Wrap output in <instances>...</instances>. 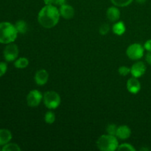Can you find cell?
Here are the masks:
<instances>
[{"mask_svg": "<svg viewBox=\"0 0 151 151\" xmlns=\"http://www.w3.org/2000/svg\"><path fill=\"white\" fill-rule=\"evenodd\" d=\"M126 54L131 60H139L144 55V47L139 44H133L128 47Z\"/></svg>", "mask_w": 151, "mask_h": 151, "instance_id": "5b68a950", "label": "cell"}, {"mask_svg": "<svg viewBox=\"0 0 151 151\" xmlns=\"http://www.w3.org/2000/svg\"><path fill=\"white\" fill-rule=\"evenodd\" d=\"M111 2L117 7H126L132 3L134 0H111Z\"/></svg>", "mask_w": 151, "mask_h": 151, "instance_id": "d6986e66", "label": "cell"}, {"mask_svg": "<svg viewBox=\"0 0 151 151\" xmlns=\"http://www.w3.org/2000/svg\"><path fill=\"white\" fill-rule=\"evenodd\" d=\"M97 147L102 151H114L118 147V141L115 136L103 135L98 139Z\"/></svg>", "mask_w": 151, "mask_h": 151, "instance_id": "3957f363", "label": "cell"}, {"mask_svg": "<svg viewBox=\"0 0 151 151\" xmlns=\"http://www.w3.org/2000/svg\"><path fill=\"white\" fill-rule=\"evenodd\" d=\"M146 71V66L143 62L135 63L131 68V73L134 78H140L142 76Z\"/></svg>", "mask_w": 151, "mask_h": 151, "instance_id": "ba28073f", "label": "cell"}, {"mask_svg": "<svg viewBox=\"0 0 151 151\" xmlns=\"http://www.w3.org/2000/svg\"><path fill=\"white\" fill-rule=\"evenodd\" d=\"M43 96L38 90H32L27 97V103L30 107H36L41 103Z\"/></svg>", "mask_w": 151, "mask_h": 151, "instance_id": "52a82bcc", "label": "cell"}, {"mask_svg": "<svg viewBox=\"0 0 151 151\" xmlns=\"http://www.w3.org/2000/svg\"><path fill=\"white\" fill-rule=\"evenodd\" d=\"M109 30H110V27H109V25L107 24H103L100 27V30L99 31H100V33L101 34V35H104L108 34Z\"/></svg>", "mask_w": 151, "mask_h": 151, "instance_id": "603a6c76", "label": "cell"}, {"mask_svg": "<svg viewBox=\"0 0 151 151\" xmlns=\"http://www.w3.org/2000/svg\"><path fill=\"white\" fill-rule=\"evenodd\" d=\"M3 55L6 61L10 62L15 60L19 55V48L17 45L13 43L8 44L4 48Z\"/></svg>", "mask_w": 151, "mask_h": 151, "instance_id": "8992f818", "label": "cell"}, {"mask_svg": "<svg viewBox=\"0 0 151 151\" xmlns=\"http://www.w3.org/2000/svg\"><path fill=\"white\" fill-rule=\"evenodd\" d=\"M18 31L15 25L10 22L0 23V43L8 44L13 43L17 38Z\"/></svg>", "mask_w": 151, "mask_h": 151, "instance_id": "7a4b0ae2", "label": "cell"}, {"mask_svg": "<svg viewBox=\"0 0 151 151\" xmlns=\"http://www.w3.org/2000/svg\"><path fill=\"white\" fill-rule=\"evenodd\" d=\"M131 134V131L129 127L127 125H121L117 128L116 136L121 139H126L129 138Z\"/></svg>", "mask_w": 151, "mask_h": 151, "instance_id": "7c38bea8", "label": "cell"}, {"mask_svg": "<svg viewBox=\"0 0 151 151\" xmlns=\"http://www.w3.org/2000/svg\"><path fill=\"white\" fill-rule=\"evenodd\" d=\"M44 103L49 109H55L58 107L60 103V95L54 91H47L44 94Z\"/></svg>", "mask_w": 151, "mask_h": 151, "instance_id": "277c9868", "label": "cell"}, {"mask_svg": "<svg viewBox=\"0 0 151 151\" xmlns=\"http://www.w3.org/2000/svg\"><path fill=\"white\" fill-rule=\"evenodd\" d=\"M44 1L46 5H51L55 3V0H44Z\"/></svg>", "mask_w": 151, "mask_h": 151, "instance_id": "f1b7e54d", "label": "cell"}, {"mask_svg": "<svg viewBox=\"0 0 151 151\" xmlns=\"http://www.w3.org/2000/svg\"><path fill=\"white\" fill-rule=\"evenodd\" d=\"M140 150H148V149H147V148H142V149H140Z\"/></svg>", "mask_w": 151, "mask_h": 151, "instance_id": "4dcf8cb0", "label": "cell"}, {"mask_svg": "<svg viewBox=\"0 0 151 151\" xmlns=\"http://www.w3.org/2000/svg\"><path fill=\"white\" fill-rule=\"evenodd\" d=\"M107 18L110 22H116L120 17V12L116 7H111L107 10Z\"/></svg>", "mask_w": 151, "mask_h": 151, "instance_id": "4fadbf2b", "label": "cell"}, {"mask_svg": "<svg viewBox=\"0 0 151 151\" xmlns=\"http://www.w3.org/2000/svg\"><path fill=\"white\" fill-rule=\"evenodd\" d=\"M66 0H55V3L54 4H57V5H63V4H64L65 3H66Z\"/></svg>", "mask_w": 151, "mask_h": 151, "instance_id": "83f0119b", "label": "cell"}, {"mask_svg": "<svg viewBox=\"0 0 151 151\" xmlns=\"http://www.w3.org/2000/svg\"><path fill=\"white\" fill-rule=\"evenodd\" d=\"M29 64V60L26 58H20L15 61L14 66L17 69H24Z\"/></svg>", "mask_w": 151, "mask_h": 151, "instance_id": "e0dca14e", "label": "cell"}, {"mask_svg": "<svg viewBox=\"0 0 151 151\" xmlns=\"http://www.w3.org/2000/svg\"><path fill=\"white\" fill-rule=\"evenodd\" d=\"M12 139V134L7 129H0V145L7 144Z\"/></svg>", "mask_w": 151, "mask_h": 151, "instance_id": "5bb4252c", "label": "cell"}, {"mask_svg": "<svg viewBox=\"0 0 151 151\" xmlns=\"http://www.w3.org/2000/svg\"><path fill=\"white\" fill-rule=\"evenodd\" d=\"M44 120L47 123L52 124L55 120V115L52 111H48L44 116Z\"/></svg>", "mask_w": 151, "mask_h": 151, "instance_id": "ffe728a7", "label": "cell"}, {"mask_svg": "<svg viewBox=\"0 0 151 151\" xmlns=\"http://www.w3.org/2000/svg\"><path fill=\"white\" fill-rule=\"evenodd\" d=\"M129 72H131V69L125 66H120L119 68V73L122 76H126Z\"/></svg>", "mask_w": 151, "mask_h": 151, "instance_id": "cb8c5ba5", "label": "cell"}, {"mask_svg": "<svg viewBox=\"0 0 151 151\" xmlns=\"http://www.w3.org/2000/svg\"><path fill=\"white\" fill-rule=\"evenodd\" d=\"M145 60H146V61L147 62V63H148V64L151 65V52H148V53L146 55Z\"/></svg>", "mask_w": 151, "mask_h": 151, "instance_id": "4316f807", "label": "cell"}, {"mask_svg": "<svg viewBox=\"0 0 151 151\" xmlns=\"http://www.w3.org/2000/svg\"><path fill=\"white\" fill-rule=\"evenodd\" d=\"M49 75L48 72L44 69H41L36 72L35 75V81L38 85L42 86L47 83L48 81Z\"/></svg>", "mask_w": 151, "mask_h": 151, "instance_id": "8fae6325", "label": "cell"}, {"mask_svg": "<svg viewBox=\"0 0 151 151\" xmlns=\"http://www.w3.org/2000/svg\"><path fill=\"white\" fill-rule=\"evenodd\" d=\"M127 89L132 94H137L141 89V84L137 78H130L127 82Z\"/></svg>", "mask_w": 151, "mask_h": 151, "instance_id": "9c48e42d", "label": "cell"}, {"mask_svg": "<svg viewBox=\"0 0 151 151\" xmlns=\"http://www.w3.org/2000/svg\"><path fill=\"white\" fill-rule=\"evenodd\" d=\"M15 27H16V29H17L18 32L21 34H25L27 31V24L26 22L23 20L17 21L15 24Z\"/></svg>", "mask_w": 151, "mask_h": 151, "instance_id": "2e32d148", "label": "cell"}, {"mask_svg": "<svg viewBox=\"0 0 151 151\" xmlns=\"http://www.w3.org/2000/svg\"><path fill=\"white\" fill-rule=\"evenodd\" d=\"M116 131H117V127L114 124H110V125H108L107 128H106V131H107L108 134L111 136H116Z\"/></svg>", "mask_w": 151, "mask_h": 151, "instance_id": "44dd1931", "label": "cell"}, {"mask_svg": "<svg viewBox=\"0 0 151 151\" xmlns=\"http://www.w3.org/2000/svg\"><path fill=\"white\" fill-rule=\"evenodd\" d=\"M7 69V65L4 62H0V78L6 73Z\"/></svg>", "mask_w": 151, "mask_h": 151, "instance_id": "d4e9b609", "label": "cell"}, {"mask_svg": "<svg viewBox=\"0 0 151 151\" xmlns=\"http://www.w3.org/2000/svg\"><path fill=\"white\" fill-rule=\"evenodd\" d=\"M113 32L117 35H122L125 32V24L122 22H119L113 26Z\"/></svg>", "mask_w": 151, "mask_h": 151, "instance_id": "9a60e30c", "label": "cell"}, {"mask_svg": "<svg viewBox=\"0 0 151 151\" xmlns=\"http://www.w3.org/2000/svg\"><path fill=\"white\" fill-rule=\"evenodd\" d=\"M3 151H20L21 148L17 144L15 143H7L4 145V147L1 148Z\"/></svg>", "mask_w": 151, "mask_h": 151, "instance_id": "ac0fdd59", "label": "cell"}, {"mask_svg": "<svg viewBox=\"0 0 151 151\" xmlns=\"http://www.w3.org/2000/svg\"><path fill=\"white\" fill-rule=\"evenodd\" d=\"M60 11L52 4L46 5L40 10L38 16V21L44 28H52L58 23L60 19Z\"/></svg>", "mask_w": 151, "mask_h": 151, "instance_id": "6da1fadb", "label": "cell"}, {"mask_svg": "<svg viewBox=\"0 0 151 151\" xmlns=\"http://www.w3.org/2000/svg\"><path fill=\"white\" fill-rule=\"evenodd\" d=\"M0 150H1V148H0Z\"/></svg>", "mask_w": 151, "mask_h": 151, "instance_id": "1f68e13d", "label": "cell"}, {"mask_svg": "<svg viewBox=\"0 0 151 151\" xmlns=\"http://www.w3.org/2000/svg\"><path fill=\"white\" fill-rule=\"evenodd\" d=\"M136 1H137V2L139 3V4H144L147 0H136Z\"/></svg>", "mask_w": 151, "mask_h": 151, "instance_id": "f546056e", "label": "cell"}, {"mask_svg": "<svg viewBox=\"0 0 151 151\" xmlns=\"http://www.w3.org/2000/svg\"><path fill=\"white\" fill-rule=\"evenodd\" d=\"M117 150L122 151H134L135 149H134V147L131 145L125 143V144H122L121 145L118 146Z\"/></svg>", "mask_w": 151, "mask_h": 151, "instance_id": "7402d4cb", "label": "cell"}, {"mask_svg": "<svg viewBox=\"0 0 151 151\" xmlns=\"http://www.w3.org/2000/svg\"><path fill=\"white\" fill-rule=\"evenodd\" d=\"M60 14L63 18L66 19H70L73 18L75 15V10L73 7L68 4H63L60 7Z\"/></svg>", "mask_w": 151, "mask_h": 151, "instance_id": "30bf717a", "label": "cell"}, {"mask_svg": "<svg viewBox=\"0 0 151 151\" xmlns=\"http://www.w3.org/2000/svg\"><path fill=\"white\" fill-rule=\"evenodd\" d=\"M144 48L147 50L148 52H151V39L146 41L144 45Z\"/></svg>", "mask_w": 151, "mask_h": 151, "instance_id": "484cf974", "label": "cell"}]
</instances>
